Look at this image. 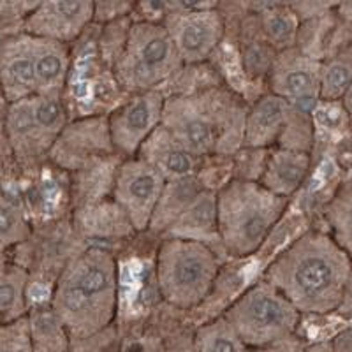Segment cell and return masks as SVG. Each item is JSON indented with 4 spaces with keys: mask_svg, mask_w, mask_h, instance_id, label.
<instances>
[{
    "mask_svg": "<svg viewBox=\"0 0 352 352\" xmlns=\"http://www.w3.org/2000/svg\"><path fill=\"white\" fill-rule=\"evenodd\" d=\"M30 232L27 213L20 201L0 188V254L27 241Z\"/></svg>",
    "mask_w": 352,
    "mask_h": 352,
    "instance_id": "27",
    "label": "cell"
},
{
    "mask_svg": "<svg viewBox=\"0 0 352 352\" xmlns=\"http://www.w3.org/2000/svg\"><path fill=\"white\" fill-rule=\"evenodd\" d=\"M180 55L162 23L136 21L129 28L127 41L113 65L116 81L134 94L159 90L182 71Z\"/></svg>",
    "mask_w": 352,
    "mask_h": 352,
    "instance_id": "6",
    "label": "cell"
},
{
    "mask_svg": "<svg viewBox=\"0 0 352 352\" xmlns=\"http://www.w3.org/2000/svg\"><path fill=\"white\" fill-rule=\"evenodd\" d=\"M268 83L270 94L312 115L320 102V62L296 48L276 53Z\"/></svg>",
    "mask_w": 352,
    "mask_h": 352,
    "instance_id": "13",
    "label": "cell"
},
{
    "mask_svg": "<svg viewBox=\"0 0 352 352\" xmlns=\"http://www.w3.org/2000/svg\"><path fill=\"white\" fill-rule=\"evenodd\" d=\"M162 27L182 62L192 65L206 60L224 36V21L215 4H168Z\"/></svg>",
    "mask_w": 352,
    "mask_h": 352,
    "instance_id": "10",
    "label": "cell"
},
{
    "mask_svg": "<svg viewBox=\"0 0 352 352\" xmlns=\"http://www.w3.org/2000/svg\"><path fill=\"white\" fill-rule=\"evenodd\" d=\"M0 92L8 104L37 96L32 37L28 34H12L0 43Z\"/></svg>",
    "mask_w": 352,
    "mask_h": 352,
    "instance_id": "15",
    "label": "cell"
},
{
    "mask_svg": "<svg viewBox=\"0 0 352 352\" xmlns=\"http://www.w3.org/2000/svg\"><path fill=\"white\" fill-rule=\"evenodd\" d=\"M352 85V44L336 50L320 62V100L340 102Z\"/></svg>",
    "mask_w": 352,
    "mask_h": 352,
    "instance_id": "25",
    "label": "cell"
},
{
    "mask_svg": "<svg viewBox=\"0 0 352 352\" xmlns=\"http://www.w3.org/2000/svg\"><path fill=\"white\" fill-rule=\"evenodd\" d=\"M336 314L342 317H347V319H352V270L349 273L347 284H345L342 301L338 305V308H336Z\"/></svg>",
    "mask_w": 352,
    "mask_h": 352,
    "instance_id": "33",
    "label": "cell"
},
{
    "mask_svg": "<svg viewBox=\"0 0 352 352\" xmlns=\"http://www.w3.org/2000/svg\"><path fill=\"white\" fill-rule=\"evenodd\" d=\"M27 270L0 254V324L27 316Z\"/></svg>",
    "mask_w": 352,
    "mask_h": 352,
    "instance_id": "21",
    "label": "cell"
},
{
    "mask_svg": "<svg viewBox=\"0 0 352 352\" xmlns=\"http://www.w3.org/2000/svg\"><path fill=\"white\" fill-rule=\"evenodd\" d=\"M67 111L62 99L34 96L9 104L6 134L12 153L21 164H36L50 155L64 129Z\"/></svg>",
    "mask_w": 352,
    "mask_h": 352,
    "instance_id": "8",
    "label": "cell"
},
{
    "mask_svg": "<svg viewBox=\"0 0 352 352\" xmlns=\"http://www.w3.org/2000/svg\"><path fill=\"white\" fill-rule=\"evenodd\" d=\"M276 52L264 39L257 25L256 14L248 20V28H245V37L241 43V62L243 69L250 76H268L275 62Z\"/></svg>",
    "mask_w": 352,
    "mask_h": 352,
    "instance_id": "28",
    "label": "cell"
},
{
    "mask_svg": "<svg viewBox=\"0 0 352 352\" xmlns=\"http://www.w3.org/2000/svg\"><path fill=\"white\" fill-rule=\"evenodd\" d=\"M106 150H113L108 118H87L64 129L50 152V157L65 168V166H81Z\"/></svg>",
    "mask_w": 352,
    "mask_h": 352,
    "instance_id": "16",
    "label": "cell"
},
{
    "mask_svg": "<svg viewBox=\"0 0 352 352\" xmlns=\"http://www.w3.org/2000/svg\"><path fill=\"white\" fill-rule=\"evenodd\" d=\"M32 50L37 96L62 99L67 87L69 69H71L67 44L32 37Z\"/></svg>",
    "mask_w": 352,
    "mask_h": 352,
    "instance_id": "19",
    "label": "cell"
},
{
    "mask_svg": "<svg viewBox=\"0 0 352 352\" xmlns=\"http://www.w3.org/2000/svg\"><path fill=\"white\" fill-rule=\"evenodd\" d=\"M340 104H342V109H344L345 116H347L349 122L352 124V85L347 88V92L344 94V97H342Z\"/></svg>",
    "mask_w": 352,
    "mask_h": 352,
    "instance_id": "35",
    "label": "cell"
},
{
    "mask_svg": "<svg viewBox=\"0 0 352 352\" xmlns=\"http://www.w3.org/2000/svg\"><path fill=\"white\" fill-rule=\"evenodd\" d=\"M134 11V4L127 2H94V20L111 21L129 16Z\"/></svg>",
    "mask_w": 352,
    "mask_h": 352,
    "instance_id": "32",
    "label": "cell"
},
{
    "mask_svg": "<svg viewBox=\"0 0 352 352\" xmlns=\"http://www.w3.org/2000/svg\"><path fill=\"white\" fill-rule=\"evenodd\" d=\"M94 20V2H37L23 20V32L39 39L69 44Z\"/></svg>",
    "mask_w": 352,
    "mask_h": 352,
    "instance_id": "14",
    "label": "cell"
},
{
    "mask_svg": "<svg viewBox=\"0 0 352 352\" xmlns=\"http://www.w3.org/2000/svg\"><path fill=\"white\" fill-rule=\"evenodd\" d=\"M312 168V155L294 150H268L257 184L275 196L289 199L305 184Z\"/></svg>",
    "mask_w": 352,
    "mask_h": 352,
    "instance_id": "17",
    "label": "cell"
},
{
    "mask_svg": "<svg viewBox=\"0 0 352 352\" xmlns=\"http://www.w3.org/2000/svg\"><path fill=\"white\" fill-rule=\"evenodd\" d=\"M247 111L231 94L208 87L166 97L162 127L194 157L232 153L243 144Z\"/></svg>",
    "mask_w": 352,
    "mask_h": 352,
    "instance_id": "3",
    "label": "cell"
},
{
    "mask_svg": "<svg viewBox=\"0 0 352 352\" xmlns=\"http://www.w3.org/2000/svg\"><path fill=\"white\" fill-rule=\"evenodd\" d=\"M329 345H331L333 352H352V326L335 335Z\"/></svg>",
    "mask_w": 352,
    "mask_h": 352,
    "instance_id": "34",
    "label": "cell"
},
{
    "mask_svg": "<svg viewBox=\"0 0 352 352\" xmlns=\"http://www.w3.org/2000/svg\"><path fill=\"white\" fill-rule=\"evenodd\" d=\"M166 180L148 162L132 157L125 159L115 173L113 199L132 229L150 228Z\"/></svg>",
    "mask_w": 352,
    "mask_h": 352,
    "instance_id": "11",
    "label": "cell"
},
{
    "mask_svg": "<svg viewBox=\"0 0 352 352\" xmlns=\"http://www.w3.org/2000/svg\"><path fill=\"white\" fill-rule=\"evenodd\" d=\"M164 100L160 90L134 94L109 115V140L118 155L125 159L138 155L144 141L162 124Z\"/></svg>",
    "mask_w": 352,
    "mask_h": 352,
    "instance_id": "12",
    "label": "cell"
},
{
    "mask_svg": "<svg viewBox=\"0 0 352 352\" xmlns=\"http://www.w3.org/2000/svg\"><path fill=\"white\" fill-rule=\"evenodd\" d=\"M333 12H335V36H333L331 53H335L336 50L352 44V2L335 4Z\"/></svg>",
    "mask_w": 352,
    "mask_h": 352,
    "instance_id": "31",
    "label": "cell"
},
{
    "mask_svg": "<svg viewBox=\"0 0 352 352\" xmlns=\"http://www.w3.org/2000/svg\"><path fill=\"white\" fill-rule=\"evenodd\" d=\"M136 157L157 169L166 182L188 178L196 169V157L188 153L162 125L144 141Z\"/></svg>",
    "mask_w": 352,
    "mask_h": 352,
    "instance_id": "18",
    "label": "cell"
},
{
    "mask_svg": "<svg viewBox=\"0 0 352 352\" xmlns=\"http://www.w3.org/2000/svg\"><path fill=\"white\" fill-rule=\"evenodd\" d=\"M155 276L160 296L171 307L190 310L210 296L219 276V259L210 245L166 238L157 250Z\"/></svg>",
    "mask_w": 352,
    "mask_h": 352,
    "instance_id": "5",
    "label": "cell"
},
{
    "mask_svg": "<svg viewBox=\"0 0 352 352\" xmlns=\"http://www.w3.org/2000/svg\"><path fill=\"white\" fill-rule=\"evenodd\" d=\"M254 14H256L261 34L276 53L296 48L300 20L289 8V4L257 6V11Z\"/></svg>",
    "mask_w": 352,
    "mask_h": 352,
    "instance_id": "22",
    "label": "cell"
},
{
    "mask_svg": "<svg viewBox=\"0 0 352 352\" xmlns=\"http://www.w3.org/2000/svg\"><path fill=\"white\" fill-rule=\"evenodd\" d=\"M243 148L294 150L312 153V115L300 111L287 100L268 94L247 111Z\"/></svg>",
    "mask_w": 352,
    "mask_h": 352,
    "instance_id": "9",
    "label": "cell"
},
{
    "mask_svg": "<svg viewBox=\"0 0 352 352\" xmlns=\"http://www.w3.org/2000/svg\"><path fill=\"white\" fill-rule=\"evenodd\" d=\"M169 238H184L204 243L206 240H219L217 234V192L204 188L185 210L184 215L168 229Z\"/></svg>",
    "mask_w": 352,
    "mask_h": 352,
    "instance_id": "20",
    "label": "cell"
},
{
    "mask_svg": "<svg viewBox=\"0 0 352 352\" xmlns=\"http://www.w3.org/2000/svg\"><path fill=\"white\" fill-rule=\"evenodd\" d=\"M0 352H34L27 316L0 324Z\"/></svg>",
    "mask_w": 352,
    "mask_h": 352,
    "instance_id": "30",
    "label": "cell"
},
{
    "mask_svg": "<svg viewBox=\"0 0 352 352\" xmlns=\"http://www.w3.org/2000/svg\"><path fill=\"white\" fill-rule=\"evenodd\" d=\"M329 236L352 261V182L336 188L324 208Z\"/></svg>",
    "mask_w": 352,
    "mask_h": 352,
    "instance_id": "26",
    "label": "cell"
},
{
    "mask_svg": "<svg viewBox=\"0 0 352 352\" xmlns=\"http://www.w3.org/2000/svg\"><path fill=\"white\" fill-rule=\"evenodd\" d=\"M50 307L71 338H90L111 324L118 308V268L108 250L88 247L65 263Z\"/></svg>",
    "mask_w": 352,
    "mask_h": 352,
    "instance_id": "2",
    "label": "cell"
},
{
    "mask_svg": "<svg viewBox=\"0 0 352 352\" xmlns=\"http://www.w3.org/2000/svg\"><path fill=\"white\" fill-rule=\"evenodd\" d=\"M27 317L34 352H67L71 336L50 305L34 308Z\"/></svg>",
    "mask_w": 352,
    "mask_h": 352,
    "instance_id": "24",
    "label": "cell"
},
{
    "mask_svg": "<svg viewBox=\"0 0 352 352\" xmlns=\"http://www.w3.org/2000/svg\"><path fill=\"white\" fill-rule=\"evenodd\" d=\"M307 352H333V351H331V345L329 344H319V345H314V347H310Z\"/></svg>",
    "mask_w": 352,
    "mask_h": 352,
    "instance_id": "36",
    "label": "cell"
},
{
    "mask_svg": "<svg viewBox=\"0 0 352 352\" xmlns=\"http://www.w3.org/2000/svg\"><path fill=\"white\" fill-rule=\"evenodd\" d=\"M222 317L241 344L264 347L291 338L301 314L275 287L261 280L247 289Z\"/></svg>",
    "mask_w": 352,
    "mask_h": 352,
    "instance_id": "7",
    "label": "cell"
},
{
    "mask_svg": "<svg viewBox=\"0 0 352 352\" xmlns=\"http://www.w3.org/2000/svg\"><path fill=\"white\" fill-rule=\"evenodd\" d=\"M245 345L232 331L224 317H219L197 331L199 352H243Z\"/></svg>",
    "mask_w": 352,
    "mask_h": 352,
    "instance_id": "29",
    "label": "cell"
},
{
    "mask_svg": "<svg viewBox=\"0 0 352 352\" xmlns=\"http://www.w3.org/2000/svg\"><path fill=\"white\" fill-rule=\"evenodd\" d=\"M289 199L254 180L234 178L217 192V234L234 257L256 254L282 219Z\"/></svg>",
    "mask_w": 352,
    "mask_h": 352,
    "instance_id": "4",
    "label": "cell"
},
{
    "mask_svg": "<svg viewBox=\"0 0 352 352\" xmlns=\"http://www.w3.org/2000/svg\"><path fill=\"white\" fill-rule=\"evenodd\" d=\"M203 190L204 187L194 176L166 182L162 196L157 203L155 213H153L152 222H150V228L155 229V231H168Z\"/></svg>",
    "mask_w": 352,
    "mask_h": 352,
    "instance_id": "23",
    "label": "cell"
},
{
    "mask_svg": "<svg viewBox=\"0 0 352 352\" xmlns=\"http://www.w3.org/2000/svg\"><path fill=\"white\" fill-rule=\"evenodd\" d=\"M352 261L329 232H303L276 257L264 273V282L280 292L300 314L336 312Z\"/></svg>",
    "mask_w": 352,
    "mask_h": 352,
    "instance_id": "1",
    "label": "cell"
}]
</instances>
